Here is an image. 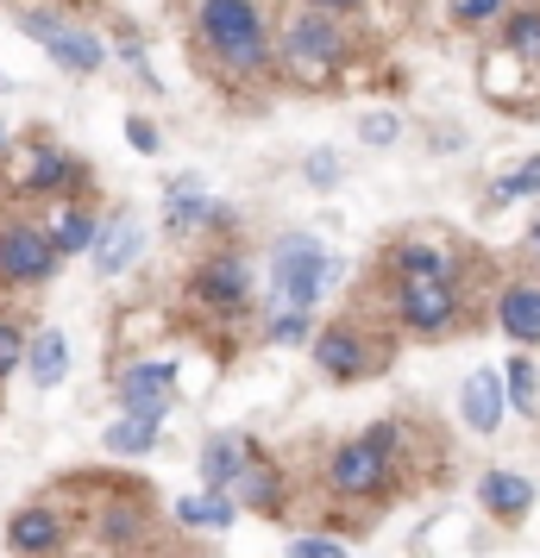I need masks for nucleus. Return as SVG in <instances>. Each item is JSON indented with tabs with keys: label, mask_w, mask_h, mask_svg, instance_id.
Instances as JSON below:
<instances>
[{
	"label": "nucleus",
	"mask_w": 540,
	"mask_h": 558,
	"mask_svg": "<svg viewBox=\"0 0 540 558\" xmlns=\"http://www.w3.org/2000/svg\"><path fill=\"white\" fill-rule=\"evenodd\" d=\"M245 439H232V433H220V439H207L202 446V477H207V489H227V483H239L245 477Z\"/></svg>",
	"instance_id": "nucleus-16"
},
{
	"label": "nucleus",
	"mask_w": 540,
	"mask_h": 558,
	"mask_svg": "<svg viewBox=\"0 0 540 558\" xmlns=\"http://www.w3.org/2000/svg\"><path fill=\"white\" fill-rule=\"evenodd\" d=\"M396 270H403V277H453V270H446V252H434V245H421V239L396 252Z\"/></svg>",
	"instance_id": "nucleus-23"
},
{
	"label": "nucleus",
	"mask_w": 540,
	"mask_h": 558,
	"mask_svg": "<svg viewBox=\"0 0 540 558\" xmlns=\"http://www.w3.org/2000/svg\"><path fill=\"white\" fill-rule=\"evenodd\" d=\"M177 521H189V527H227L232 521V496H182L177 502Z\"/></svg>",
	"instance_id": "nucleus-22"
},
{
	"label": "nucleus",
	"mask_w": 540,
	"mask_h": 558,
	"mask_svg": "<svg viewBox=\"0 0 540 558\" xmlns=\"http://www.w3.org/2000/svg\"><path fill=\"white\" fill-rule=\"evenodd\" d=\"M271 339H277V345H302V339H309V314H302V307H277V314H271Z\"/></svg>",
	"instance_id": "nucleus-26"
},
{
	"label": "nucleus",
	"mask_w": 540,
	"mask_h": 558,
	"mask_svg": "<svg viewBox=\"0 0 540 558\" xmlns=\"http://www.w3.org/2000/svg\"><path fill=\"white\" fill-rule=\"evenodd\" d=\"M76 177V163L63 151H51V145H32V151H20V170H13V182L20 189H63V182Z\"/></svg>",
	"instance_id": "nucleus-14"
},
{
	"label": "nucleus",
	"mask_w": 540,
	"mask_h": 558,
	"mask_svg": "<svg viewBox=\"0 0 540 558\" xmlns=\"http://www.w3.org/2000/svg\"><path fill=\"white\" fill-rule=\"evenodd\" d=\"M195 295H202L207 307H239L245 302V264H239V257H214V264H202Z\"/></svg>",
	"instance_id": "nucleus-10"
},
{
	"label": "nucleus",
	"mask_w": 540,
	"mask_h": 558,
	"mask_svg": "<svg viewBox=\"0 0 540 558\" xmlns=\"http://www.w3.org/2000/svg\"><path fill=\"white\" fill-rule=\"evenodd\" d=\"M127 138L139 145V151H157V132L145 126V120H132V126H127Z\"/></svg>",
	"instance_id": "nucleus-33"
},
{
	"label": "nucleus",
	"mask_w": 540,
	"mask_h": 558,
	"mask_svg": "<svg viewBox=\"0 0 540 558\" xmlns=\"http://www.w3.org/2000/svg\"><path fill=\"white\" fill-rule=\"evenodd\" d=\"M540 189V157H528L521 170H509V177L496 182V202H515V195H535Z\"/></svg>",
	"instance_id": "nucleus-27"
},
{
	"label": "nucleus",
	"mask_w": 540,
	"mask_h": 558,
	"mask_svg": "<svg viewBox=\"0 0 540 558\" xmlns=\"http://www.w3.org/2000/svg\"><path fill=\"white\" fill-rule=\"evenodd\" d=\"M7 371H20V327L0 320V377H7Z\"/></svg>",
	"instance_id": "nucleus-30"
},
{
	"label": "nucleus",
	"mask_w": 540,
	"mask_h": 558,
	"mask_svg": "<svg viewBox=\"0 0 540 558\" xmlns=\"http://www.w3.org/2000/svg\"><path fill=\"white\" fill-rule=\"evenodd\" d=\"M202 38L232 70H264V20L252 0H202Z\"/></svg>",
	"instance_id": "nucleus-2"
},
{
	"label": "nucleus",
	"mask_w": 540,
	"mask_h": 558,
	"mask_svg": "<svg viewBox=\"0 0 540 558\" xmlns=\"http://www.w3.org/2000/svg\"><path fill=\"white\" fill-rule=\"evenodd\" d=\"M7 539H13V553H51L57 539H63V527H57L51 508H26V514L7 527Z\"/></svg>",
	"instance_id": "nucleus-17"
},
{
	"label": "nucleus",
	"mask_w": 540,
	"mask_h": 558,
	"mask_svg": "<svg viewBox=\"0 0 540 558\" xmlns=\"http://www.w3.org/2000/svg\"><path fill=\"white\" fill-rule=\"evenodd\" d=\"M359 138L364 145H389V138H396V113H371V120H359Z\"/></svg>",
	"instance_id": "nucleus-28"
},
{
	"label": "nucleus",
	"mask_w": 540,
	"mask_h": 558,
	"mask_svg": "<svg viewBox=\"0 0 540 558\" xmlns=\"http://www.w3.org/2000/svg\"><path fill=\"white\" fill-rule=\"evenodd\" d=\"M503 371H509V377H503V396H509L515 408H528L535 402V364H528V357H509Z\"/></svg>",
	"instance_id": "nucleus-25"
},
{
	"label": "nucleus",
	"mask_w": 540,
	"mask_h": 558,
	"mask_svg": "<svg viewBox=\"0 0 540 558\" xmlns=\"http://www.w3.org/2000/svg\"><path fill=\"white\" fill-rule=\"evenodd\" d=\"M314 357H321V371H334L339 383H352V377H364V371H371V357H364V345H359V339H352L346 327L321 332V339H314Z\"/></svg>",
	"instance_id": "nucleus-13"
},
{
	"label": "nucleus",
	"mask_w": 540,
	"mask_h": 558,
	"mask_svg": "<svg viewBox=\"0 0 540 558\" xmlns=\"http://www.w3.org/2000/svg\"><path fill=\"white\" fill-rule=\"evenodd\" d=\"M20 26L45 45V51L63 63V70H76V76H88V70H101V38H88V32H76V26H63L57 13H26Z\"/></svg>",
	"instance_id": "nucleus-4"
},
{
	"label": "nucleus",
	"mask_w": 540,
	"mask_h": 558,
	"mask_svg": "<svg viewBox=\"0 0 540 558\" xmlns=\"http://www.w3.org/2000/svg\"><path fill=\"white\" fill-rule=\"evenodd\" d=\"M170 220H177V227H202V220H227V214L195 189V177H182L177 189H170Z\"/></svg>",
	"instance_id": "nucleus-21"
},
{
	"label": "nucleus",
	"mask_w": 540,
	"mask_h": 558,
	"mask_svg": "<svg viewBox=\"0 0 540 558\" xmlns=\"http://www.w3.org/2000/svg\"><path fill=\"white\" fill-rule=\"evenodd\" d=\"M509 57L540 63V13H515L509 20Z\"/></svg>",
	"instance_id": "nucleus-24"
},
{
	"label": "nucleus",
	"mask_w": 540,
	"mask_h": 558,
	"mask_svg": "<svg viewBox=\"0 0 540 558\" xmlns=\"http://www.w3.org/2000/svg\"><path fill=\"white\" fill-rule=\"evenodd\" d=\"M139 252H145V232L132 227V220H107L101 239H95V264H101L107 277H113V270H127Z\"/></svg>",
	"instance_id": "nucleus-15"
},
{
	"label": "nucleus",
	"mask_w": 540,
	"mask_h": 558,
	"mask_svg": "<svg viewBox=\"0 0 540 558\" xmlns=\"http://www.w3.org/2000/svg\"><path fill=\"white\" fill-rule=\"evenodd\" d=\"M0 270L13 282H45L57 270V245H51V232H38V227H7L0 232Z\"/></svg>",
	"instance_id": "nucleus-6"
},
{
	"label": "nucleus",
	"mask_w": 540,
	"mask_h": 558,
	"mask_svg": "<svg viewBox=\"0 0 540 558\" xmlns=\"http://www.w3.org/2000/svg\"><path fill=\"white\" fill-rule=\"evenodd\" d=\"M459 408L478 433H496L503 427V389H496V377H490V371H471L465 389H459Z\"/></svg>",
	"instance_id": "nucleus-11"
},
{
	"label": "nucleus",
	"mask_w": 540,
	"mask_h": 558,
	"mask_svg": "<svg viewBox=\"0 0 540 558\" xmlns=\"http://www.w3.org/2000/svg\"><path fill=\"white\" fill-rule=\"evenodd\" d=\"M496 320H503V332H509V339L540 345V282H515V289H503Z\"/></svg>",
	"instance_id": "nucleus-9"
},
{
	"label": "nucleus",
	"mask_w": 540,
	"mask_h": 558,
	"mask_svg": "<svg viewBox=\"0 0 540 558\" xmlns=\"http://www.w3.org/2000/svg\"><path fill=\"white\" fill-rule=\"evenodd\" d=\"M453 314H459V302H453L446 277H403V320L415 332H446Z\"/></svg>",
	"instance_id": "nucleus-7"
},
{
	"label": "nucleus",
	"mask_w": 540,
	"mask_h": 558,
	"mask_svg": "<svg viewBox=\"0 0 540 558\" xmlns=\"http://www.w3.org/2000/svg\"><path fill=\"white\" fill-rule=\"evenodd\" d=\"M101 446H107V452H120V458L152 452V446H157V421H152V414H127V421H113V427L101 433Z\"/></svg>",
	"instance_id": "nucleus-19"
},
{
	"label": "nucleus",
	"mask_w": 540,
	"mask_h": 558,
	"mask_svg": "<svg viewBox=\"0 0 540 558\" xmlns=\"http://www.w3.org/2000/svg\"><path fill=\"white\" fill-rule=\"evenodd\" d=\"M478 496H484L490 514H503V521H521V514H528V502H535V483L515 477V471H484Z\"/></svg>",
	"instance_id": "nucleus-12"
},
{
	"label": "nucleus",
	"mask_w": 540,
	"mask_h": 558,
	"mask_svg": "<svg viewBox=\"0 0 540 558\" xmlns=\"http://www.w3.org/2000/svg\"><path fill=\"white\" fill-rule=\"evenodd\" d=\"M503 0H459V20H484V13H496Z\"/></svg>",
	"instance_id": "nucleus-34"
},
{
	"label": "nucleus",
	"mask_w": 540,
	"mask_h": 558,
	"mask_svg": "<svg viewBox=\"0 0 540 558\" xmlns=\"http://www.w3.org/2000/svg\"><path fill=\"white\" fill-rule=\"evenodd\" d=\"M289 553L296 558H346V546H339V539H296Z\"/></svg>",
	"instance_id": "nucleus-31"
},
{
	"label": "nucleus",
	"mask_w": 540,
	"mask_h": 558,
	"mask_svg": "<svg viewBox=\"0 0 540 558\" xmlns=\"http://www.w3.org/2000/svg\"><path fill=\"white\" fill-rule=\"evenodd\" d=\"M63 371H70V339H63V332H38V339H32V383H38V389H57Z\"/></svg>",
	"instance_id": "nucleus-18"
},
{
	"label": "nucleus",
	"mask_w": 540,
	"mask_h": 558,
	"mask_svg": "<svg viewBox=\"0 0 540 558\" xmlns=\"http://www.w3.org/2000/svg\"><path fill=\"white\" fill-rule=\"evenodd\" d=\"M535 252H540V220H535Z\"/></svg>",
	"instance_id": "nucleus-35"
},
{
	"label": "nucleus",
	"mask_w": 540,
	"mask_h": 558,
	"mask_svg": "<svg viewBox=\"0 0 540 558\" xmlns=\"http://www.w3.org/2000/svg\"><path fill=\"white\" fill-rule=\"evenodd\" d=\"M170 389H177V371H170V364H132L127 377H120V402H127V414H152V421H164Z\"/></svg>",
	"instance_id": "nucleus-8"
},
{
	"label": "nucleus",
	"mask_w": 540,
	"mask_h": 558,
	"mask_svg": "<svg viewBox=\"0 0 540 558\" xmlns=\"http://www.w3.org/2000/svg\"><path fill=\"white\" fill-rule=\"evenodd\" d=\"M51 245L57 252H88V245H95V214H88V207H57Z\"/></svg>",
	"instance_id": "nucleus-20"
},
{
	"label": "nucleus",
	"mask_w": 540,
	"mask_h": 558,
	"mask_svg": "<svg viewBox=\"0 0 540 558\" xmlns=\"http://www.w3.org/2000/svg\"><path fill=\"white\" fill-rule=\"evenodd\" d=\"M389 446H396V433H389V427L364 433V439H352V446H339V452H334V464H327V477H334V489H339V496H371V489L384 483Z\"/></svg>",
	"instance_id": "nucleus-3"
},
{
	"label": "nucleus",
	"mask_w": 540,
	"mask_h": 558,
	"mask_svg": "<svg viewBox=\"0 0 540 558\" xmlns=\"http://www.w3.org/2000/svg\"><path fill=\"white\" fill-rule=\"evenodd\" d=\"M339 63V32H334V20H321V13H302L296 26H289V70L296 76H327Z\"/></svg>",
	"instance_id": "nucleus-5"
},
{
	"label": "nucleus",
	"mask_w": 540,
	"mask_h": 558,
	"mask_svg": "<svg viewBox=\"0 0 540 558\" xmlns=\"http://www.w3.org/2000/svg\"><path fill=\"white\" fill-rule=\"evenodd\" d=\"M334 277H339V257L334 252H321L314 239H277V252H271V289L284 295V307H302L309 314L327 289H334Z\"/></svg>",
	"instance_id": "nucleus-1"
},
{
	"label": "nucleus",
	"mask_w": 540,
	"mask_h": 558,
	"mask_svg": "<svg viewBox=\"0 0 540 558\" xmlns=\"http://www.w3.org/2000/svg\"><path fill=\"white\" fill-rule=\"evenodd\" d=\"M239 496H245V502H271V483L257 477V471H245V477H239Z\"/></svg>",
	"instance_id": "nucleus-32"
},
{
	"label": "nucleus",
	"mask_w": 540,
	"mask_h": 558,
	"mask_svg": "<svg viewBox=\"0 0 540 558\" xmlns=\"http://www.w3.org/2000/svg\"><path fill=\"white\" fill-rule=\"evenodd\" d=\"M309 182H314V189H334V182H339V157L334 151H314L309 157Z\"/></svg>",
	"instance_id": "nucleus-29"
}]
</instances>
